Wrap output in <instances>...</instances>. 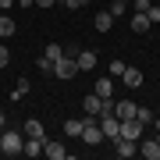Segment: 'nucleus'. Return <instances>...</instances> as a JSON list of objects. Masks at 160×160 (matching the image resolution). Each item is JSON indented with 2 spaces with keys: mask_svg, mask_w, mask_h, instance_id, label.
Segmentation results:
<instances>
[{
  "mask_svg": "<svg viewBox=\"0 0 160 160\" xmlns=\"http://www.w3.org/2000/svg\"><path fill=\"white\" fill-rule=\"evenodd\" d=\"M22 146H25V132H4V135H0V153L18 157Z\"/></svg>",
  "mask_w": 160,
  "mask_h": 160,
  "instance_id": "obj_1",
  "label": "nucleus"
},
{
  "mask_svg": "<svg viewBox=\"0 0 160 160\" xmlns=\"http://www.w3.org/2000/svg\"><path fill=\"white\" fill-rule=\"evenodd\" d=\"M100 132H103V139H118L121 135V118L114 114V110H107V114H100Z\"/></svg>",
  "mask_w": 160,
  "mask_h": 160,
  "instance_id": "obj_2",
  "label": "nucleus"
},
{
  "mask_svg": "<svg viewBox=\"0 0 160 160\" xmlns=\"http://www.w3.org/2000/svg\"><path fill=\"white\" fill-rule=\"evenodd\" d=\"M53 75H57L61 82H71L75 75H78V61H75V57H68V53H64V57H61L57 64H53Z\"/></svg>",
  "mask_w": 160,
  "mask_h": 160,
  "instance_id": "obj_3",
  "label": "nucleus"
},
{
  "mask_svg": "<svg viewBox=\"0 0 160 160\" xmlns=\"http://www.w3.org/2000/svg\"><path fill=\"white\" fill-rule=\"evenodd\" d=\"M82 142L86 146H96V142H103V132H100V121H92V118H86L82 121Z\"/></svg>",
  "mask_w": 160,
  "mask_h": 160,
  "instance_id": "obj_4",
  "label": "nucleus"
},
{
  "mask_svg": "<svg viewBox=\"0 0 160 160\" xmlns=\"http://www.w3.org/2000/svg\"><path fill=\"white\" fill-rule=\"evenodd\" d=\"M114 153L128 160V157H135V153H139V142H135V139H125V135H118V139H114Z\"/></svg>",
  "mask_w": 160,
  "mask_h": 160,
  "instance_id": "obj_5",
  "label": "nucleus"
},
{
  "mask_svg": "<svg viewBox=\"0 0 160 160\" xmlns=\"http://www.w3.org/2000/svg\"><path fill=\"white\" fill-rule=\"evenodd\" d=\"M43 157H50V160H64V157H68V149H64L57 139H43Z\"/></svg>",
  "mask_w": 160,
  "mask_h": 160,
  "instance_id": "obj_6",
  "label": "nucleus"
},
{
  "mask_svg": "<svg viewBox=\"0 0 160 160\" xmlns=\"http://www.w3.org/2000/svg\"><path fill=\"white\" fill-rule=\"evenodd\" d=\"M121 135L125 139H142V121H135V118H128V121H121Z\"/></svg>",
  "mask_w": 160,
  "mask_h": 160,
  "instance_id": "obj_7",
  "label": "nucleus"
},
{
  "mask_svg": "<svg viewBox=\"0 0 160 160\" xmlns=\"http://www.w3.org/2000/svg\"><path fill=\"white\" fill-rule=\"evenodd\" d=\"M82 107H86V118H100V110H103V100L96 96V92H86Z\"/></svg>",
  "mask_w": 160,
  "mask_h": 160,
  "instance_id": "obj_8",
  "label": "nucleus"
},
{
  "mask_svg": "<svg viewBox=\"0 0 160 160\" xmlns=\"http://www.w3.org/2000/svg\"><path fill=\"white\" fill-rule=\"evenodd\" d=\"M25 139H46V128H43V121H36V118H29L25 121Z\"/></svg>",
  "mask_w": 160,
  "mask_h": 160,
  "instance_id": "obj_9",
  "label": "nucleus"
},
{
  "mask_svg": "<svg viewBox=\"0 0 160 160\" xmlns=\"http://www.w3.org/2000/svg\"><path fill=\"white\" fill-rule=\"evenodd\" d=\"M92 92H96L100 100H110V96H114V78H110V75H107V78H100L96 86H92Z\"/></svg>",
  "mask_w": 160,
  "mask_h": 160,
  "instance_id": "obj_10",
  "label": "nucleus"
},
{
  "mask_svg": "<svg viewBox=\"0 0 160 160\" xmlns=\"http://www.w3.org/2000/svg\"><path fill=\"white\" fill-rule=\"evenodd\" d=\"M139 153L146 160H160V142L157 139H142V146H139Z\"/></svg>",
  "mask_w": 160,
  "mask_h": 160,
  "instance_id": "obj_11",
  "label": "nucleus"
},
{
  "mask_svg": "<svg viewBox=\"0 0 160 160\" xmlns=\"http://www.w3.org/2000/svg\"><path fill=\"white\" fill-rule=\"evenodd\" d=\"M92 25H96V32H110V29H114V14H110V11H100L96 18H92Z\"/></svg>",
  "mask_w": 160,
  "mask_h": 160,
  "instance_id": "obj_12",
  "label": "nucleus"
},
{
  "mask_svg": "<svg viewBox=\"0 0 160 160\" xmlns=\"http://www.w3.org/2000/svg\"><path fill=\"white\" fill-rule=\"evenodd\" d=\"M121 78H125V86H128V89H139V86H142V71L132 68V64L125 68V75H121Z\"/></svg>",
  "mask_w": 160,
  "mask_h": 160,
  "instance_id": "obj_13",
  "label": "nucleus"
},
{
  "mask_svg": "<svg viewBox=\"0 0 160 160\" xmlns=\"http://www.w3.org/2000/svg\"><path fill=\"white\" fill-rule=\"evenodd\" d=\"M75 61H78V71H92L96 68V50H82Z\"/></svg>",
  "mask_w": 160,
  "mask_h": 160,
  "instance_id": "obj_14",
  "label": "nucleus"
},
{
  "mask_svg": "<svg viewBox=\"0 0 160 160\" xmlns=\"http://www.w3.org/2000/svg\"><path fill=\"white\" fill-rule=\"evenodd\" d=\"M114 114H118L121 121L135 118V103H132V100H121V103H114Z\"/></svg>",
  "mask_w": 160,
  "mask_h": 160,
  "instance_id": "obj_15",
  "label": "nucleus"
},
{
  "mask_svg": "<svg viewBox=\"0 0 160 160\" xmlns=\"http://www.w3.org/2000/svg\"><path fill=\"white\" fill-rule=\"evenodd\" d=\"M22 153H29V157H43V139H25Z\"/></svg>",
  "mask_w": 160,
  "mask_h": 160,
  "instance_id": "obj_16",
  "label": "nucleus"
},
{
  "mask_svg": "<svg viewBox=\"0 0 160 160\" xmlns=\"http://www.w3.org/2000/svg\"><path fill=\"white\" fill-rule=\"evenodd\" d=\"M146 29H149L146 11H135V18H132V32H146Z\"/></svg>",
  "mask_w": 160,
  "mask_h": 160,
  "instance_id": "obj_17",
  "label": "nucleus"
},
{
  "mask_svg": "<svg viewBox=\"0 0 160 160\" xmlns=\"http://www.w3.org/2000/svg\"><path fill=\"white\" fill-rule=\"evenodd\" d=\"M64 135L78 139V135H82V121H78V118H68V121H64Z\"/></svg>",
  "mask_w": 160,
  "mask_h": 160,
  "instance_id": "obj_18",
  "label": "nucleus"
},
{
  "mask_svg": "<svg viewBox=\"0 0 160 160\" xmlns=\"http://www.w3.org/2000/svg\"><path fill=\"white\" fill-rule=\"evenodd\" d=\"M14 18H7V14H0V39H4V36H14Z\"/></svg>",
  "mask_w": 160,
  "mask_h": 160,
  "instance_id": "obj_19",
  "label": "nucleus"
},
{
  "mask_svg": "<svg viewBox=\"0 0 160 160\" xmlns=\"http://www.w3.org/2000/svg\"><path fill=\"white\" fill-rule=\"evenodd\" d=\"M43 57H50L53 64H57V61L64 57V50H61V46H57V43H50V46H46V53H43Z\"/></svg>",
  "mask_w": 160,
  "mask_h": 160,
  "instance_id": "obj_20",
  "label": "nucleus"
},
{
  "mask_svg": "<svg viewBox=\"0 0 160 160\" xmlns=\"http://www.w3.org/2000/svg\"><path fill=\"white\" fill-rule=\"evenodd\" d=\"M135 121L149 125V121H153V110H149V107H135Z\"/></svg>",
  "mask_w": 160,
  "mask_h": 160,
  "instance_id": "obj_21",
  "label": "nucleus"
},
{
  "mask_svg": "<svg viewBox=\"0 0 160 160\" xmlns=\"http://www.w3.org/2000/svg\"><path fill=\"white\" fill-rule=\"evenodd\" d=\"M146 18H149V25H160V7L149 4V7H146Z\"/></svg>",
  "mask_w": 160,
  "mask_h": 160,
  "instance_id": "obj_22",
  "label": "nucleus"
},
{
  "mask_svg": "<svg viewBox=\"0 0 160 160\" xmlns=\"http://www.w3.org/2000/svg\"><path fill=\"white\" fill-rule=\"evenodd\" d=\"M125 68H128L125 61H114V64H110V78H121V75H125Z\"/></svg>",
  "mask_w": 160,
  "mask_h": 160,
  "instance_id": "obj_23",
  "label": "nucleus"
},
{
  "mask_svg": "<svg viewBox=\"0 0 160 160\" xmlns=\"http://www.w3.org/2000/svg\"><path fill=\"white\" fill-rule=\"evenodd\" d=\"M57 4H64V7H71V11H78V7H89V0H57Z\"/></svg>",
  "mask_w": 160,
  "mask_h": 160,
  "instance_id": "obj_24",
  "label": "nucleus"
},
{
  "mask_svg": "<svg viewBox=\"0 0 160 160\" xmlns=\"http://www.w3.org/2000/svg\"><path fill=\"white\" fill-rule=\"evenodd\" d=\"M107 11H110V14H114V18H121V14H125V11H128V4H121V0H114V7H107Z\"/></svg>",
  "mask_w": 160,
  "mask_h": 160,
  "instance_id": "obj_25",
  "label": "nucleus"
},
{
  "mask_svg": "<svg viewBox=\"0 0 160 160\" xmlns=\"http://www.w3.org/2000/svg\"><path fill=\"white\" fill-rule=\"evenodd\" d=\"M36 64H39V71H46V75H53V61H50V57H39Z\"/></svg>",
  "mask_w": 160,
  "mask_h": 160,
  "instance_id": "obj_26",
  "label": "nucleus"
},
{
  "mask_svg": "<svg viewBox=\"0 0 160 160\" xmlns=\"http://www.w3.org/2000/svg\"><path fill=\"white\" fill-rule=\"evenodd\" d=\"M25 92H29V82H25V78H22V82H18V89L11 92V96H14V100H22V96H25Z\"/></svg>",
  "mask_w": 160,
  "mask_h": 160,
  "instance_id": "obj_27",
  "label": "nucleus"
},
{
  "mask_svg": "<svg viewBox=\"0 0 160 160\" xmlns=\"http://www.w3.org/2000/svg\"><path fill=\"white\" fill-rule=\"evenodd\" d=\"M7 61H11V53H7V46L0 43V68H7Z\"/></svg>",
  "mask_w": 160,
  "mask_h": 160,
  "instance_id": "obj_28",
  "label": "nucleus"
},
{
  "mask_svg": "<svg viewBox=\"0 0 160 160\" xmlns=\"http://www.w3.org/2000/svg\"><path fill=\"white\" fill-rule=\"evenodd\" d=\"M132 7H135V11H146V7H149V0H132Z\"/></svg>",
  "mask_w": 160,
  "mask_h": 160,
  "instance_id": "obj_29",
  "label": "nucleus"
},
{
  "mask_svg": "<svg viewBox=\"0 0 160 160\" xmlns=\"http://www.w3.org/2000/svg\"><path fill=\"white\" fill-rule=\"evenodd\" d=\"M57 0H36V7H53Z\"/></svg>",
  "mask_w": 160,
  "mask_h": 160,
  "instance_id": "obj_30",
  "label": "nucleus"
},
{
  "mask_svg": "<svg viewBox=\"0 0 160 160\" xmlns=\"http://www.w3.org/2000/svg\"><path fill=\"white\" fill-rule=\"evenodd\" d=\"M11 4H14V0H0V7H11Z\"/></svg>",
  "mask_w": 160,
  "mask_h": 160,
  "instance_id": "obj_31",
  "label": "nucleus"
},
{
  "mask_svg": "<svg viewBox=\"0 0 160 160\" xmlns=\"http://www.w3.org/2000/svg\"><path fill=\"white\" fill-rule=\"evenodd\" d=\"M4 121H7V118H4V110H0V128H4Z\"/></svg>",
  "mask_w": 160,
  "mask_h": 160,
  "instance_id": "obj_32",
  "label": "nucleus"
},
{
  "mask_svg": "<svg viewBox=\"0 0 160 160\" xmlns=\"http://www.w3.org/2000/svg\"><path fill=\"white\" fill-rule=\"evenodd\" d=\"M121 4H132V0H121Z\"/></svg>",
  "mask_w": 160,
  "mask_h": 160,
  "instance_id": "obj_33",
  "label": "nucleus"
},
{
  "mask_svg": "<svg viewBox=\"0 0 160 160\" xmlns=\"http://www.w3.org/2000/svg\"><path fill=\"white\" fill-rule=\"evenodd\" d=\"M157 142H160V132H157Z\"/></svg>",
  "mask_w": 160,
  "mask_h": 160,
  "instance_id": "obj_34",
  "label": "nucleus"
}]
</instances>
